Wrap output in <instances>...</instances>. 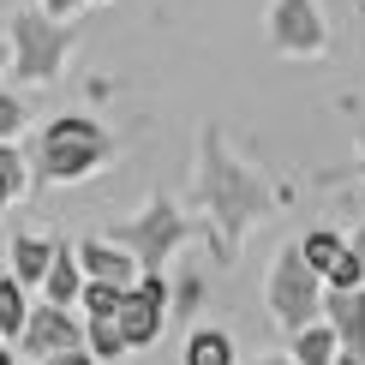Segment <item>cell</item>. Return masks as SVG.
Segmentation results:
<instances>
[{"label": "cell", "mask_w": 365, "mask_h": 365, "mask_svg": "<svg viewBox=\"0 0 365 365\" xmlns=\"http://www.w3.org/2000/svg\"><path fill=\"white\" fill-rule=\"evenodd\" d=\"M204 180H210V210L222 216V234H227V246H234L240 227H246L252 216H264L269 192H264V180H257V174H246L240 162H227L222 144H210V168H204Z\"/></svg>", "instance_id": "cell-1"}, {"label": "cell", "mask_w": 365, "mask_h": 365, "mask_svg": "<svg viewBox=\"0 0 365 365\" xmlns=\"http://www.w3.org/2000/svg\"><path fill=\"white\" fill-rule=\"evenodd\" d=\"M108 156V138H102V126H90V120L66 114L48 126V138H42V168H48L54 180H78L90 174L96 162Z\"/></svg>", "instance_id": "cell-2"}, {"label": "cell", "mask_w": 365, "mask_h": 365, "mask_svg": "<svg viewBox=\"0 0 365 365\" xmlns=\"http://www.w3.org/2000/svg\"><path fill=\"white\" fill-rule=\"evenodd\" d=\"M269 306H276V317L287 329H306L317 312H324V299H317V269L294 252H282L276 257V282H269Z\"/></svg>", "instance_id": "cell-3"}, {"label": "cell", "mask_w": 365, "mask_h": 365, "mask_svg": "<svg viewBox=\"0 0 365 365\" xmlns=\"http://www.w3.org/2000/svg\"><path fill=\"white\" fill-rule=\"evenodd\" d=\"M12 42H19V72L24 78H54L60 54H66V24L19 12V19H12Z\"/></svg>", "instance_id": "cell-4"}, {"label": "cell", "mask_w": 365, "mask_h": 365, "mask_svg": "<svg viewBox=\"0 0 365 365\" xmlns=\"http://www.w3.org/2000/svg\"><path fill=\"white\" fill-rule=\"evenodd\" d=\"M114 324L126 336V347L156 341V329H162V276H144L138 287H126L120 306H114Z\"/></svg>", "instance_id": "cell-5"}, {"label": "cell", "mask_w": 365, "mask_h": 365, "mask_svg": "<svg viewBox=\"0 0 365 365\" xmlns=\"http://www.w3.org/2000/svg\"><path fill=\"white\" fill-rule=\"evenodd\" d=\"M180 234H186V227H180V216H174L168 204H156L144 222L120 227V234H114V246H132V252H138V264H162V257L174 252V240H180Z\"/></svg>", "instance_id": "cell-6"}, {"label": "cell", "mask_w": 365, "mask_h": 365, "mask_svg": "<svg viewBox=\"0 0 365 365\" xmlns=\"http://www.w3.org/2000/svg\"><path fill=\"white\" fill-rule=\"evenodd\" d=\"M324 312H329L336 341H341L354 359H365V287H359V282H354V287H329Z\"/></svg>", "instance_id": "cell-7"}, {"label": "cell", "mask_w": 365, "mask_h": 365, "mask_svg": "<svg viewBox=\"0 0 365 365\" xmlns=\"http://www.w3.org/2000/svg\"><path fill=\"white\" fill-rule=\"evenodd\" d=\"M276 42L294 54L324 48V19H317V0H282L276 6Z\"/></svg>", "instance_id": "cell-8"}, {"label": "cell", "mask_w": 365, "mask_h": 365, "mask_svg": "<svg viewBox=\"0 0 365 365\" xmlns=\"http://www.w3.org/2000/svg\"><path fill=\"white\" fill-rule=\"evenodd\" d=\"M84 329L66 317V306H42L36 317H24V354H54V347H78Z\"/></svg>", "instance_id": "cell-9"}, {"label": "cell", "mask_w": 365, "mask_h": 365, "mask_svg": "<svg viewBox=\"0 0 365 365\" xmlns=\"http://www.w3.org/2000/svg\"><path fill=\"white\" fill-rule=\"evenodd\" d=\"M78 264L90 269L96 282H114V287H132V257L120 252V246H102V240H90V246H78L72 252Z\"/></svg>", "instance_id": "cell-10"}, {"label": "cell", "mask_w": 365, "mask_h": 365, "mask_svg": "<svg viewBox=\"0 0 365 365\" xmlns=\"http://www.w3.org/2000/svg\"><path fill=\"white\" fill-rule=\"evenodd\" d=\"M42 276H48V299L54 306H72V299H78V257H72L66 246L48 252V269H42Z\"/></svg>", "instance_id": "cell-11"}, {"label": "cell", "mask_w": 365, "mask_h": 365, "mask_svg": "<svg viewBox=\"0 0 365 365\" xmlns=\"http://www.w3.org/2000/svg\"><path fill=\"white\" fill-rule=\"evenodd\" d=\"M294 359L299 365H329L336 359V329H317V324H306V329H294Z\"/></svg>", "instance_id": "cell-12"}, {"label": "cell", "mask_w": 365, "mask_h": 365, "mask_svg": "<svg viewBox=\"0 0 365 365\" xmlns=\"http://www.w3.org/2000/svg\"><path fill=\"white\" fill-rule=\"evenodd\" d=\"M186 365H234V341L222 329H197L192 347H186Z\"/></svg>", "instance_id": "cell-13"}, {"label": "cell", "mask_w": 365, "mask_h": 365, "mask_svg": "<svg viewBox=\"0 0 365 365\" xmlns=\"http://www.w3.org/2000/svg\"><path fill=\"white\" fill-rule=\"evenodd\" d=\"M48 252L54 246H42V240H12V264H19V282H36L42 276V269H48Z\"/></svg>", "instance_id": "cell-14"}, {"label": "cell", "mask_w": 365, "mask_h": 365, "mask_svg": "<svg viewBox=\"0 0 365 365\" xmlns=\"http://www.w3.org/2000/svg\"><path fill=\"white\" fill-rule=\"evenodd\" d=\"M347 252V240H336V234H306V246H299V257L317 269V276H329V264Z\"/></svg>", "instance_id": "cell-15"}, {"label": "cell", "mask_w": 365, "mask_h": 365, "mask_svg": "<svg viewBox=\"0 0 365 365\" xmlns=\"http://www.w3.org/2000/svg\"><path fill=\"white\" fill-rule=\"evenodd\" d=\"M24 329V287L0 282V336H19Z\"/></svg>", "instance_id": "cell-16"}, {"label": "cell", "mask_w": 365, "mask_h": 365, "mask_svg": "<svg viewBox=\"0 0 365 365\" xmlns=\"http://www.w3.org/2000/svg\"><path fill=\"white\" fill-rule=\"evenodd\" d=\"M90 347H96V354H120V347H126V336H120V324H114V312H108V317H90Z\"/></svg>", "instance_id": "cell-17"}, {"label": "cell", "mask_w": 365, "mask_h": 365, "mask_svg": "<svg viewBox=\"0 0 365 365\" xmlns=\"http://www.w3.org/2000/svg\"><path fill=\"white\" fill-rule=\"evenodd\" d=\"M120 294H126V287H114V282H90V287H84V306H90V317H108V312L120 306Z\"/></svg>", "instance_id": "cell-18"}, {"label": "cell", "mask_w": 365, "mask_h": 365, "mask_svg": "<svg viewBox=\"0 0 365 365\" xmlns=\"http://www.w3.org/2000/svg\"><path fill=\"white\" fill-rule=\"evenodd\" d=\"M354 282H365V269H359L354 252H341L336 264H329V287H354Z\"/></svg>", "instance_id": "cell-19"}, {"label": "cell", "mask_w": 365, "mask_h": 365, "mask_svg": "<svg viewBox=\"0 0 365 365\" xmlns=\"http://www.w3.org/2000/svg\"><path fill=\"white\" fill-rule=\"evenodd\" d=\"M0 192H24V168H19V156H12V150H0Z\"/></svg>", "instance_id": "cell-20"}, {"label": "cell", "mask_w": 365, "mask_h": 365, "mask_svg": "<svg viewBox=\"0 0 365 365\" xmlns=\"http://www.w3.org/2000/svg\"><path fill=\"white\" fill-rule=\"evenodd\" d=\"M19 126H24V108H19V96H0V138H12Z\"/></svg>", "instance_id": "cell-21"}, {"label": "cell", "mask_w": 365, "mask_h": 365, "mask_svg": "<svg viewBox=\"0 0 365 365\" xmlns=\"http://www.w3.org/2000/svg\"><path fill=\"white\" fill-rule=\"evenodd\" d=\"M48 365H90V354H78V347H54V354H42Z\"/></svg>", "instance_id": "cell-22"}, {"label": "cell", "mask_w": 365, "mask_h": 365, "mask_svg": "<svg viewBox=\"0 0 365 365\" xmlns=\"http://www.w3.org/2000/svg\"><path fill=\"white\" fill-rule=\"evenodd\" d=\"M347 252H354V257H359V269H365V227L354 234V246H347Z\"/></svg>", "instance_id": "cell-23"}, {"label": "cell", "mask_w": 365, "mask_h": 365, "mask_svg": "<svg viewBox=\"0 0 365 365\" xmlns=\"http://www.w3.org/2000/svg\"><path fill=\"white\" fill-rule=\"evenodd\" d=\"M72 6H78V0H48V12H54V19H66Z\"/></svg>", "instance_id": "cell-24"}, {"label": "cell", "mask_w": 365, "mask_h": 365, "mask_svg": "<svg viewBox=\"0 0 365 365\" xmlns=\"http://www.w3.org/2000/svg\"><path fill=\"white\" fill-rule=\"evenodd\" d=\"M329 365H365V359H354V354H341V359H329Z\"/></svg>", "instance_id": "cell-25"}, {"label": "cell", "mask_w": 365, "mask_h": 365, "mask_svg": "<svg viewBox=\"0 0 365 365\" xmlns=\"http://www.w3.org/2000/svg\"><path fill=\"white\" fill-rule=\"evenodd\" d=\"M257 365H294V359H257Z\"/></svg>", "instance_id": "cell-26"}, {"label": "cell", "mask_w": 365, "mask_h": 365, "mask_svg": "<svg viewBox=\"0 0 365 365\" xmlns=\"http://www.w3.org/2000/svg\"><path fill=\"white\" fill-rule=\"evenodd\" d=\"M0 365H12V359H6V354H0Z\"/></svg>", "instance_id": "cell-27"}, {"label": "cell", "mask_w": 365, "mask_h": 365, "mask_svg": "<svg viewBox=\"0 0 365 365\" xmlns=\"http://www.w3.org/2000/svg\"><path fill=\"white\" fill-rule=\"evenodd\" d=\"M0 204H6V192H0Z\"/></svg>", "instance_id": "cell-28"}, {"label": "cell", "mask_w": 365, "mask_h": 365, "mask_svg": "<svg viewBox=\"0 0 365 365\" xmlns=\"http://www.w3.org/2000/svg\"><path fill=\"white\" fill-rule=\"evenodd\" d=\"M359 168H365V156H359Z\"/></svg>", "instance_id": "cell-29"}]
</instances>
